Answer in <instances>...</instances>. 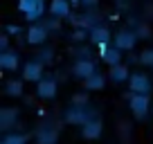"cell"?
<instances>
[{"label":"cell","mask_w":153,"mask_h":144,"mask_svg":"<svg viewBox=\"0 0 153 144\" xmlns=\"http://www.w3.org/2000/svg\"><path fill=\"white\" fill-rule=\"evenodd\" d=\"M18 9L25 14V18H27L29 23H34V20H38L41 16H43L45 2H43V0H20Z\"/></svg>","instance_id":"cell-1"},{"label":"cell","mask_w":153,"mask_h":144,"mask_svg":"<svg viewBox=\"0 0 153 144\" xmlns=\"http://www.w3.org/2000/svg\"><path fill=\"white\" fill-rule=\"evenodd\" d=\"M128 83H131L133 95H149V90H151V81H149V77H146V74H142V72L131 74Z\"/></svg>","instance_id":"cell-2"},{"label":"cell","mask_w":153,"mask_h":144,"mask_svg":"<svg viewBox=\"0 0 153 144\" xmlns=\"http://www.w3.org/2000/svg\"><path fill=\"white\" fill-rule=\"evenodd\" d=\"M149 108H151V104H149L146 95H133V99H131V111H133L135 117H144L149 113Z\"/></svg>","instance_id":"cell-3"},{"label":"cell","mask_w":153,"mask_h":144,"mask_svg":"<svg viewBox=\"0 0 153 144\" xmlns=\"http://www.w3.org/2000/svg\"><path fill=\"white\" fill-rule=\"evenodd\" d=\"M23 74L27 81H41V74H43V61H29L25 63Z\"/></svg>","instance_id":"cell-4"},{"label":"cell","mask_w":153,"mask_h":144,"mask_svg":"<svg viewBox=\"0 0 153 144\" xmlns=\"http://www.w3.org/2000/svg\"><path fill=\"white\" fill-rule=\"evenodd\" d=\"M38 97H43V99H52L54 95H56V83L52 81V79H41V81H38Z\"/></svg>","instance_id":"cell-5"},{"label":"cell","mask_w":153,"mask_h":144,"mask_svg":"<svg viewBox=\"0 0 153 144\" xmlns=\"http://www.w3.org/2000/svg\"><path fill=\"white\" fill-rule=\"evenodd\" d=\"M135 39H137V36H135L133 32H120L115 36V43H117L120 50H131L135 45Z\"/></svg>","instance_id":"cell-6"},{"label":"cell","mask_w":153,"mask_h":144,"mask_svg":"<svg viewBox=\"0 0 153 144\" xmlns=\"http://www.w3.org/2000/svg\"><path fill=\"white\" fill-rule=\"evenodd\" d=\"M50 11H52V16L65 18V16L70 14V0H52V5H50Z\"/></svg>","instance_id":"cell-7"},{"label":"cell","mask_w":153,"mask_h":144,"mask_svg":"<svg viewBox=\"0 0 153 144\" xmlns=\"http://www.w3.org/2000/svg\"><path fill=\"white\" fill-rule=\"evenodd\" d=\"M74 74L76 77H92V74H95V63L92 61H79L74 65Z\"/></svg>","instance_id":"cell-8"},{"label":"cell","mask_w":153,"mask_h":144,"mask_svg":"<svg viewBox=\"0 0 153 144\" xmlns=\"http://www.w3.org/2000/svg\"><path fill=\"white\" fill-rule=\"evenodd\" d=\"M0 65L5 68V70H16V68H18V54L5 50V52L0 54Z\"/></svg>","instance_id":"cell-9"},{"label":"cell","mask_w":153,"mask_h":144,"mask_svg":"<svg viewBox=\"0 0 153 144\" xmlns=\"http://www.w3.org/2000/svg\"><path fill=\"white\" fill-rule=\"evenodd\" d=\"M101 54H104V61H108L110 65H120V59H122L120 48H108L106 50V43H104L101 45Z\"/></svg>","instance_id":"cell-10"},{"label":"cell","mask_w":153,"mask_h":144,"mask_svg":"<svg viewBox=\"0 0 153 144\" xmlns=\"http://www.w3.org/2000/svg\"><path fill=\"white\" fill-rule=\"evenodd\" d=\"M45 39H48V29L41 27V25H38V27H32L27 32V41L29 43H43Z\"/></svg>","instance_id":"cell-11"},{"label":"cell","mask_w":153,"mask_h":144,"mask_svg":"<svg viewBox=\"0 0 153 144\" xmlns=\"http://www.w3.org/2000/svg\"><path fill=\"white\" fill-rule=\"evenodd\" d=\"M110 79H113V81H126V79H128V68L126 65H113V70H110Z\"/></svg>","instance_id":"cell-12"},{"label":"cell","mask_w":153,"mask_h":144,"mask_svg":"<svg viewBox=\"0 0 153 144\" xmlns=\"http://www.w3.org/2000/svg\"><path fill=\"white\" fill-rule=\"evenodd\" d=\"M101 124L99 122H86L83 124V137H99Z\"/></svg>","instance_id":"cell-13"},{"label":"cell","mask_w":153,"mask_h":144,"mask_svg":"<svg viewBox=\"0 0 153 144\" xmlns=\"http://www.w3.org/2000/svg\"><path fill=\"white\" fill-rule=\"evenodd\" d=\"M90 39L104 45L106 41L110 39V34H108V29H104V27H92V29H90Z\"/></svg>","instance_id":"cell-14"},{"label":"cell","mask_w":153,"mask_h":144,"mask_svg":"<svg viewBox=\"0 0 153 144\" xmlns=\"http://www.w3.org/2000/svg\"><path fill=\"white\" fill-rule=\"evenodd\" d=\"M86 86H88V90H99V88L104 86V79H101L99 74L95 72L92 77H88V79H86Z\"/></svg>","instance_id":"cell-15"},{"label":"cell","mask_w":153,"mask_h":144,"mask_svg":"<svg viewBox=\"0 0 153 144\" xmlns=\"http://www.w3.org/2000/svg\"><path fill=\"white\" fill-rule=\"evenodd\" d=\"M20 92H23V83H20V81H9V83H7V95L18 97Z\"/></svg>","instance_id":"cell-16"},{"label":"cell","mask_w":153,"mask_h":144,"mask_svg":"<svg viewBox=\"0 0 153 144\" xmlns=\"http://www.w3.org/2000/svg\"><path fill=\"white\" fill-rule=\"evenodd\" d=\"M0 144H25V137L23 135H7Z\"/></svg>","instance_id":"cell-17"},{"label":"cell","mask_w":153,"mask_h":144,"mask_svg":"<svg viewBox=\"0 0 153 144\" xmlns=\"http://www.w3.org/2000/svg\"><path fill=\"white\" fill-rule=\"evenodd\" d=\"M140 61H142V63H149V65H153V50H146V52H142Z\"/></svg>","instance_id":"cell-18"},{"label":"cell","mask_w":153,"mask_h":144,"mask_svg":"<svg viewBox=\"0 0 153 144\" xmlns=\"http://www.w3.org/2000/svg\"><path fill=\"white\" fill-rule=\"evenodd\" d=\"M0 48H2V52L9 48V39H7V36H2V39H0Z\"/></svg>","instance_id":"cell-19"},{"label":"cell","mask_w":153,"mask_h":144,"mask_svg":"<svg viewBox=\"0 0 153 144\" xmlns=\"http://www.w3.org/2000/svg\"><path fill=\"white\" fill-rule=\"evenodd\" d=\"M7 32H9V34H20V27H18V25H9Z\"/></svg>","instance_id":"cell-20"},{"label":"cell","mask_w":153,"mask_h":144,"mask_svg":"<svg viewBox=\"0 0 153 144\" xmlns=\"http://www.w3.org/2000/svg\"><path fill=\"white\" fill-rule=\"evenodd\" d=\"M50 54H52V52H50V50H45V52H43V56H41V61H48V59H50Z\"/></svg>","instance_id":"cell-21"},{"label":"cell","mask_w":153,"mask_h":144,"mask_svg":"<svg viewBox=\"0 0 153 144\" xmlns=\"http://www.w3.org/2000/svg\"><path fill=\"white\" fill-rule=\"evenodd\" d=\"M81 2H83V5H86V7H90V5H95L97 0H81Z\"/></svg>","instance_id":"cell-22"}]
</instances>
